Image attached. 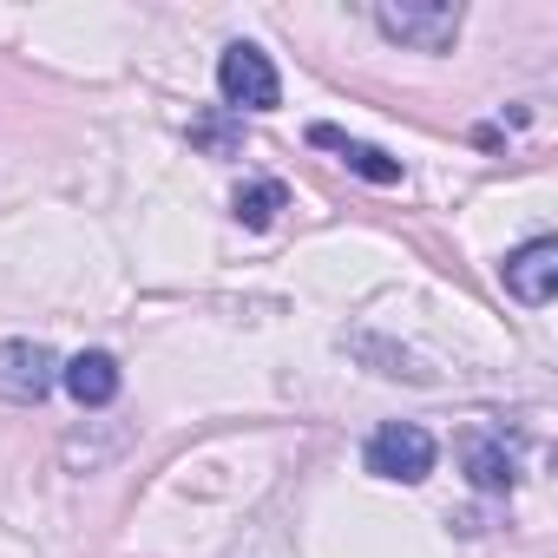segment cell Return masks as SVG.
<instances>
[{
    "label": "cell",
    "mask_w": 558,
    "mask_h": 558,
    "mask_svg": "<svg viewBox=\"0 0 558 558\" xmlns=\"http://www.w3.org/2000/svg\"><path fill=\"white\" fill-rule=\"evenodd\" d=\"M460 0H381L375 8V27L414 53H447L460 40Z\"/></svg>",
    "instance_id": "cell-1"
},
{
    "label": "cell",
    "mask_w": 558,
    "mask_h": 558,
    "mask_svg": "<svg viewBox=\"0 0 558 558\" xmlns=\"http://www.w3.org/2000/svg\"><path fill=\"white\" fill-rule=\"evenodd\" d=\"M217 93H223V106H236V112H276V106H283V80H276L269 53L250 47V40H230V47L217 53Z\"/></svg>",
    "instance_id": "cell-2"
},
{
    "label": "cell",
    "mask_w": 558,
    "mask_h": 558,
    "mask_svg": "<svg viewBox=\"0 0 558 558\" xmlns=\"http://www.w3.org/2000/svg\"><path fill=\"white\" fill-rule=\"evenodd\" d=\"M362 460H368V473H375V480L421 486V480L434 473V434H427V427H414V421H388V427H375V434H368Z\"/></svg>",
    "instance_id": "cell-3"
},
{
    "label": "cell",
    "mask_w": 558,
    "mask_h": 558,
    "mask_svg": "<svg viewBox=\"0 0 558 558\" xmlns=\"http://www.w3.org/2000/svg\"><path fill=\"white\" fill-rule=\"evenodd\" d=\"M499 283H506V296H519L525 310H545L551 290H558V243H551V236L519 243V250L499 263Z\"/></svg>",
    "instance_id": "cell-4"
},
{
    "label": "cell",
    "mask_w": 558,
    "mask_h": 558,
    "mask_svg": "<svg viewBox=\"0 0 558 558\" xmlns=\"http://www.w3.org/2000/svg\"><path fill=\"white\" fill-rule=\"evenodd\" d=\"M53 381H60V355L47 342H0V395L47 401Z\"/></svg>",
    "instance_id": "cell-5"
},
{
    "label": "cell",
    "mask_w": 558,
    "mask_h": 558,
    "mask_svg": "<svg viewBox=\"0 0 558 558\" xmlns=\"http://www.w3.org/2000/svg\"><path fill=\"white\" fill-rule=\"evenodd\" d=\"M310 145H323V151H336L355 178H368V184H401V158H388L381 145H362V138H349V132H336V125H310Z\"/></svg>",
    "instance_id": "cell-6"
},
{
    "label": "cell",
    "mask_w": 558,
    "mask_h": 558,
    "mask_svg": "<svg viewBox=\"0 0 558 558\" xmlns=\"http://www.w3.org/2000/svg\"><path fill=\"white\" fill-rule=\"evenodd\" d=\"M60 388H66L80 408H106V401H119V362H112L106 349H86V355L60 362Z\"/></svg>",
    "instance_id": "cell-7"
},
{
    "label": "cell",
    "mask_w": 558,
    "mask_h": 558,
    "mask_svg": "<svg viewBox=\"0 0 558 558\" xmlns=\"http://www.w3.org/2000/svg\"><path fill=\"white\" fill-rule=\"evenodd\" d=\"M466 480H473L480 493H512L519 460L506 453V440H499V434H473V440H466Z\"/></svg>",
    "instance_id": "cell-8"
},
{
    "label": "cell",
    "mask_w": 558,
    "mask_h": 558,
    "mask_svg": "<svg viewBox=\"0 0 558 558\" xmlns=\"http://www.w3.org/2000/svg\"><path fill=\"white\" fill-rule=\"evenodd\" d=\"M283 204H290V191H283V184H276V178H256V184H243V191H236V223L269 230Z\"/></svg>",
    "instance_id": "cell-9"
}]
</instances>
